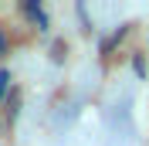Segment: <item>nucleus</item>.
Masks as SVG:
<instances>
[{"label":"nucleus","instance_id":"nucleus-1","mask_svg":"<svg viewBox=\"0 0 149 146\" xmlns=\"http://www.w3.org/2000/svg\"><path fill=\"white\" fill-rule=\"evenodd\" d=\"M7 82H10V72H0V99H3V92H7Z\"/></svg>","mask_w":149,"mask_h":146},{"label":"nucleus","instance_id":"nucleus-2","mask_svg":"<svg viewBox=\"0 0 149 146\" xmlns=\"http://www.w3.org/2000/svg\"><path fill=\"white\" fill-rule=\"evenodd\" d=\"M7 51V34H3V27H0V55Z\"/></svg>","mask_w":149,"mask_h":146}]
</instances>
